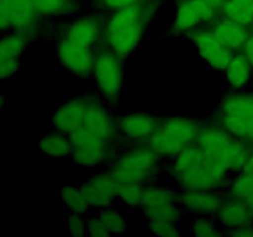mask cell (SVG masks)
I'll list each match as a JSON object with an SVG mask.
<instances>
[{"label": "cell", "mask_w": 253, "mask_h": 237, "mask_svg": "<svg viewBox=\"0 0 253 237\" xmlns=\"http://www.w3.org/2000/svg\"><path fill=\"white\" fill-rule=\"evenodd\" d=\"M86 222H88V220L84 217L83 214L69 212V215L66 219V231L68 232L69 235H72V236H85Z\"/></svg>", "instance_id": "cell-36"}, {"label": "cell", "mask_w": 253, "mask_h": 237, "mask_svg": "<svg viewBox=\"0 0 253 237\" xmlns=\"http://www.w3.org/2000/svg\"><path fill=\"white\" fill-rule=\"evenodd\" d=\"M215 7L207 0H183L175 14L173 30L175 32L187 31L202 22L214 17Z\"/></svg>", "instance_id": "cell-10"}, {"label": "cell", "mask_w": 253, "mask_h": 237, "mask_svg": "<svg viewBox=\"0 0 253 237\" xmlns=\"http://www.w3.org/2000/svg\"><path fill=\"white\" fill-rule=\"evenodd\" d=\"M143 215L147 220H162V221L177 222L182 217V207L178 202L160 205L155 207H146L142 209Z\"/></svg>", "instance_id": "cell-29"}, {"label": "cell", "mask_w": 253, "mask_h": 237, "mask_svg": "<svg viewBox=\"0 0 253 237\" xmlns=\"http://www.w3.org/2000/svg\"><path fill=\"white\" fill-rule=\"evenodd\" d=\"M86 235L93 237H105L110 235L100 215L89 217L88 222H86Z\"/></svg>", "instance_id": "cell-37"}, {"label": "cell", "mask_w": 253, "mask_h": 237, "mask_svg": "<svg viewBox=\"0 0 253 237\" xmlns=\"http://www.w3.org/2000/svg\"><path fill=\"white\" fill-rule=\"evenodd\" d=\"M157 118L147 113H130L121 116L118 130L131 140L150 138L160 128Z\"/></svg>", "instance_id": "cell-14"}, {"label": "cell", "mask_w": 253, "mask_h": 237, "mask_svg": "<svg viewBox=\"0 0 253 237\" xmlns=\"http://www.w3.org/2000/svg\"><path fill=\"white\" fill-rule=\"evenodd\" d=\"M190 234L197 237H216L220 232L216 225L208 217H197L193 220Z\"/></svg>", "instance_id": "cell-34"}, {"label": "cell", "mask_w": 253, "mask_h": 237, "mask_svg": "<svg viewBox=\"0 0 253 237\" xmlns=\"http://www.w3.org/2000/svg\"><path fill=\"white\" fill-rule=\"evenodd\" d=\"M59 199L69 212L86 215L91 209L88 199L81 188L73 185H64L59 189Z\"/></svg>", "instance_id": "cell-21"}, {"label": "cell", "mask_w": 253, "mask_h": 237, "mask_svg": "<svg viewBox=\"0 0 253 237\" xmlns=\"http://www.w3.org/2000/svg\"><path fill=\"white\" fill-rule=\"evenodd\" d=\"M231 194L237 199L244 200L253 211V174L244 172V174L240 175L231 185Z\"/></svg>", "instance_id": "cell-32"}, {"label": "cell", "mask_w": 253, "mask_h": 237, "mask_svg": "<svg viewBox=\"0 0 253 237\" xmlns=\"http://www.w3.org/2000/svg\"><path fill=\"white\" fill-rule=\"evenodd\" d=\"M214 34L219 39V41L229 47L231 51L244 48L245 43L249 40V32L245 25L229 19L219 22L215 26Z\"/></svg>", "instance_id": "cell-19"}, {"label": "cell", "mask_w": 253, "mask_h": 237, "mask_svg": "<svg viewBox=\"0 0 253 237\" xmlns=\"http://www.w3.org/2000/svg\"><path fill=\"white\" fill-rule=\"evenodd\" d=\"M73 148H93V147H109L110 141L105 140L96 133L90 132L85 128H79L69 133Z\"/></svg>", "instance_id": "cell-31"}, {"label": "cell", "mask_w": 253, "mask_h": 237, "mask_svg": "<svg viewBox=\"0 0 253 237\" xmlns=\"http://www.w3.org/2000/svg\"><path fill=\"white\" fill-rule=\"evenodd\" d=\"M180 207L197 215L216 214L222 206V200L214 190H194L184 189L177 198Z\"/></svg>", "instance_id": "cell-12"}, {"label": "cell", "mask_w": 253, "mask_h": 237, "mask_svg": "<svg viewBox=\"0 0 253 237\" xmlns=\"http://www.w3.org/2000/svg\"><path fill=\"white\" fill-rule=\"evenodd\" d=\"M227 172L229 169L210 157L197 143L178 153L170 169L173 179L183 190L217 189L226 179Z\"/></svg>", "instance_id": "cell-1"}, {"label": "cell", "mask_w": 253, "mask_h": 237, "mask_svg": "<svg viewBox=\"0 0 253 237\" xmlns=\"http://www.w3.org/2000/svg\"><path fill=\"white\" fill-rule=\"evenodd\" d=\"M121 57L113 51L96 54L93 76L101 95L108 101H118L124 85V64Z\"/></svg>", "instance_id": "cell-6"}, {"label": "cell", "mask_w": 253, "mask_h": 237, "mask_svg": "<svg viewBox=\"0 0 253 237\" xmlns=\"http://www.w3.org/2000/svg\"><path fill=\"white\" fill-rule=\"evenodd\" d=\"M99 215H100V217L103 219V221L105 222L110 235L125 234L126 227H127L125 216H124L120 211L113 209L111 205L110 206H106V207H103V209H100Z\"/></svg>", "instance_id": "cell-33"}, {"label": "cell", "mask_w": 253, "mask_h": 237, "mask_svg": "<svg viewBox=\"0 0 253 237\" xmlns=\"http://www.w3.org/2000/svg\"><path fill=\"white\" fill-rule=\"evenodd\" d=\"M27 44V37L20 32H9L0 42V58H21Z\"/></svg>", "instance_id": "cell-26"}, {"label": "cell", "mask_w": 253, "mask_h": 237, "mask_svg": "<svg viewBox=\"0 0 253 237\" xmlns=\"http://www.w3.org/2000/svg\"><path fill=\"white\" fill-rule=\"evenodd\" d=\"M10 9H11V0H0V24L2 31L11 29Z\"/></svg>", "instance_id": "cell-39"}, {"label": "cell", "mask_w": 253, "mask_h": 237, "mask_svg": "<svg viewBox=\"0 0 253 237\" xmlns=\"http://www.w3.org/2000/svg\"><path fill=\"white\" fill-rule=\"evenodd\" d=\"M155 9L150 0L119 9L111 15L105 30V39L110 51L121 58L137 49L150 14Z\"/></svg>", "instance_id": "cell-2"}, {"label": "cell", "mask_w": 253, "mask_h": 237, "mask_svg": "<svg viewBox=\"0 0 253 237\" xmlns=\"http://www.w3.org/2000/svg\"><path fill=\"white\" fill-rule=\"evenodd\" d=\"M219 220L225 229L230 230L252 224L253 212L244 200L234 198L222 204L219 211Z\"/></svg>", "instance_id": "cell-17"}, {"label": "cell", "mask_w": 253, "mask_h": 237, "mask_svg": "<svg viewBox=\"0 0 253 237\" xmlns=\"http://www.w3.org/2000/svg\"><path fill=\"white\" fill-rule=\"evenodd\" d=\"M88 98L89 96H79V98L71 99V100L59 105L54 110L51 118V123L54 130H58L69 135V133L81 128L83 125Z\"/></svg>", "instance_id": "cell-11"}, {"label": "cell", "mask_w": 253, "mask_h": 237, "mask_svg": "<svg viewBox=\"0 0 253 237\" xmlns=\"http://www.w3.org/2000/svg\"><path fill=\"white\" fill-rule=\"evenodd\" d=\"M225 74L232 88H244L251 76V63L247 61L245 54H237L232 57L231 62L225 69Z\"/></svg>", "instance_id": "cell-20"}, {"label": "cell", "mask_w": 253, "mask_h": 237, "mask_svg": "<svg viewBox=\"0 0 253 237\" xmlns=\"http://www.w3.org/2000/svg\"><path fill=\"white\" fill-rule=\"evenodd\" d=\"M244 54L247 58V61L253 66V36L249 37V40L246 41L244 46Z\"/></svg>", "instance_id": "cell-42"}, {"label": "cell", "mask_w": 253, "mask_h": 237, "mask_svg": "<svg viewBox=\"0 0 253 237\" xmlns=\"http://www.w3.org/2000/svg\"><path fill=\"white\" fill-rule=\"evenodd\" d=\"M221 10L226 19L245 26L253 22V0H225Z\"/></svg>", "instance_id": "cell-23"}, {"label": "cell", "mask_w": 253, "mask_h": 237, "mask_svg": "<svg viewBox=\"0 0 253 237\" xmlns=\"http://www.w3.org/2000/svg\"><path fill=\"white\" fill-rule=\"evenodd\" d=\"M118 180L109 173H99L89 178L81 189L88 199L91 207L103 209L110 206L115 199H118Z\"/></svg>", "instance_id": "cell-9"}, {"label": "cell", "mask_w": 253, "mask_h": 237, "mask_svg": "<svg viewBox=\"0 0 253 237\" xmlns=\"http://www.w3.org/2000/svg\"><path fill=\"white\" fill-rule=\"evenodd\" d=\"M226 235L234 237H253V226L250 225H244V226L234 227L226 231Z\"/></svg>", "instance_id": "cell-41"}, {"label": "cell", "mask_w": 253, "mask_h": 237, "mask_svg": "<svg viewBox=\"0 0 253 237\" xmlns=\"http://www.w3.org/2000/svg\"><path fill=\"white\" fill-rule=\"evenodd\" d=\"M100 22L95 17L86 16L74 20L64 30V39L85 47H91L100 37Z\"/></svg>", "instance_id": "cell-16"}, {"label": "cell", "mask_w": 253, "mask_h": 237, "mask_svg": "<svg viewBox=\"0 0 253 237\" xmlns=\"http://www.w3.org/2000/svg\"><path fill=\"white\" fill-rule=\"evenodd\" d=\"M21 68V58H0V77L9 79Z\"/></svg>", "instance_id": "cell-38"}, {"label": "cell", "mask_w": 253, "mask_h": 237, "mask_svg": "<svg viewBox=\"0 0 253 237\" xmlns=\"http://www.w3.org/2000/svg\"><path fill=\"white\" fill-rule=\"evenodd\" d=\"M207 1L209 2V4H211L212 6L216 9V7H221L222 6V4L225 2V0H207Z\"/></svg>", "instance_id": "cell-44"}, {"label": "cell", "mask_w": 253, "mask_h": 237, "mask_svg": "<svg viewBox=\"0 0 253 237\" xmlns=\"http://www.w3.org/2000/svg\"><path fill=\"white\" fill-rule=\"evenodd\" d=\"M244 172L251 173V174H253V155L250 156L249 159H247L246 164H245L244 167Z\"/></svg>", "instance_id": "cell-43"}, {"label": "cell", "mask_w": 253, "mask_h": 237, "mask_svg": "<svg viewBox=\"0 0 253 237\" xmlns=\"http://www.w3.org/2000/svg\"><path fill=\"white\" fill-rule=\"evenodd\" d=\"M178 195L173 190L163 187H148L145 189L141 207H155L160 205L177 202Z\"/></svg>", "instance_id": "cell-28"}, {"label": "cell", "mask_w": 253, "mask_h": 237, "mask_svg": "<svg viewBox=\"0 0 253 237\" xmlns=\"http://www.w3.org/2000/svg\"><path fill=\"white\" fill-rule=\"evenodd\" d=\"M148 231L156 236L163 237H174L179 236L180 230L177 222L162 221V220H148L147 224Z\"/></svg>", "instance_id": "cell-35"}, {"label": "cell", "mask_w": 253, "mask_h": 237, "mask_svg": "<svg viewBox=\"0 0 253 237\" xmlns=\"http://www.w3.org/2000/svg\"><path fill=\"white\" fill-rule=\"evenodd\" d=\"M222 111L227 116L250 118L253 116V95L235 94L224 98L221 103Z\"/></svg>", "instance_id": "cell-24"}, {"label": "cell", "mask_w": 253, "mask_h": 237, "mask_svg": "<svg viewBox=\"0 0 253 237\" xmlns=\"http://www.w3.org/2000/svg\"><path fill=\"white\" fill-rule=\"evenodd\" d=\"M142 1H145V0H99V4L103 7H105V9H110L116 11L119 9L130 6V5L138 4V2Z\"/></svg>", "instance_id": "cell-40"}, {"label": "cell", "mask_w": 253, "mask_h": 237, "mask_svg": "<svg viewBox=\"0 0 253 237\" xmlns=\"http://www.w3.org/2000/svg\"><path fill=\"white\" fill-rule=\"evenodd\" d=\"M81 128H85L90 132L101 136L105 140L111 141L118 130V125H115L105 106L98 99L89 96L85 114H84L83 125Z\"/></svg>", "instance_id": "cell-13"}, {"label": "cell", "mask_w": 253, "mask_h": 237, "mask_svg": "<svg viewBox=\"0 0 253 237\" xmlns=\"http://www.w3.org/2000/svg\"><path fill=\"white\" fill-rule=\"evenodd\" d=\"M252 212H253V211H252Z\"/></svg>", "instance_id": "cell-45"}, {"label": "cell", "mask_w": 253, "mask_h": 237, "mask_svg": "<svg viewBox=\"0 0 253 237\" xmlns=\"http://www.w3.org/2000/svg\"><path fill=\"white\" fill-rule=\"evenodd\" d=\"M37 148L42 155L51 158H64L72 155L73 145L67 133L56 130L40 138Z\"/></svg>", "instance_id": "cell-18"}, {"label": "cell", "mask_w": 253, "mask_h": 237, "mask_svg": "<svg viewBox=\"0 0 253 237\" xmlns=\"http://www.w3.org/2000/svg\"><path fill=\"white\" fill-rule=\"evenodd\" d=\"M57 56L62 66L77 77L86 78L93 73L96 54L91 47L63 39L57 44Z\"/></svg>", "instance_id": "cell-7"}, {"label": "cell", "mask_w": 253, "mask_h": 237, "mask_svg": "<svg viewBox=\"0 0 253 237\" xmlns=\"http://www.w3.org/2000/svg\"><path fill=\"white\" fill-rule=\"evenodd\" d=\"M195 143L229 170L244 169L250 157L246 147L225 128H202Z\"/></svg>", "instance_id": "cell-3"}, {"label": "cell", "mask_w": 253, "mask_h": 237, "mask_svg": "<svg viewBox=\"0 0 253 237\" xmlns=\"http://www.w3.org/2000/svg\"><path fill=\"white\" fill-rule=\"evenodd\" d=\"M31 2L36 11L43 16L69 15L81 7L76 0H31Z\"/></svg>", "instance_id": "cell-22"}, {"label": "cell", "mask_w": 253, "mask_h": 237, "mask_svg": "<svg viewBox=\"0 0 253 237\" xmlns=\"http://www.w3.org/2000/svg\"><path fill=\"white\" fill-rule=\"evenodd\" d=\"M109 156V147L93 148H73L72 160L82 167L93 168L100 165Z\"/></svg>", "instance_id": "cell-25"}, {"label": "cell", "mask_w": 253, "mask_h": 237, "mask_svg": "<svg viewBox=\"0 0 253 237\" xmlns=\"http://www.w3.org/2000/svg\"><path fill=\"white\" fill-rule=\"evenodd\" d=\"M222 125L226 131L239 138H247L253 141V116L250 118H237V116L225 115Z\"/></svg>", "instance_id": "cell-30"}, {"label": "cell", "mask_w": 253, "mask_h": 237, "mask_svg": "<svg viewBox=\"0 0 253 237\" xmlns=\"http://www.w3.org/2000/svg\"><path fill=\"white\" fill-rule=\"evenodd\" d=\"M160 156L151 147L133 148L114 162L110 173L118 183L136 182L145 184L157 172Z\"/></svg>", "instance_id": "cell-5"}, {"label": "cell", "mask_w": 253, "mask_h": 237, "mask_svg": "<svg viewBox=\"0 0 253 237\" xmlns=\"http://www.w3.org/2000/svg\"><path fill=\"white\" fill-rule=\"evenodd\" d=\"M190 39L194 42L203 61L207 62L214 69H219V71L226 69L234 56H232L231 49L219 41L214 31L197 32Z\"/></svg>", "instance_id": "cell-8"}, {"label": "cell", "mask_w": 253, "mask_h": 237, "mask_svg": "<svg viewBox=\"0 0 253 237\" xmlns=\"http://www.w3.org/2000/svg\"><path fill=\"white\" fill-rule=\"evenodd\" d=\"M200 123L185 118L165 121L150 137V147L160 157H175L188 146L197 142Z\"/></svg>", "instance_id": "cell-4"}, {"label": "cell", "mask_w": 253, "mask_h": 237, "mask_svg": "<svg viewBox=\"0 0 253 237\" xmlns=\"http://www.w3.org/2000/svg\"><path fill=\"white\" fill-rule=\"evenodd\" d=\"M145 189L142 183L125 182L119 183L118 185V199L124 205L130 207L141 206L145 194Z\"/></svg>", "instance_id": "cell-27"}, {"label": "cell", "mask_w": 253, "mask_h": 237, "mask_svg": "<svg viewBox=\"0 0 253 237\" xmlns=\"http://www.w3.org/2000/svg\"><path fill=\"white\" fill-rule=\"evenodd\" d=\"M39 16L40 14L34 7L31 0H11V29L16 32L26 37L32 36L39 26Z\"/></svg>", "instance_id": "cell-15"}]
</instances>
